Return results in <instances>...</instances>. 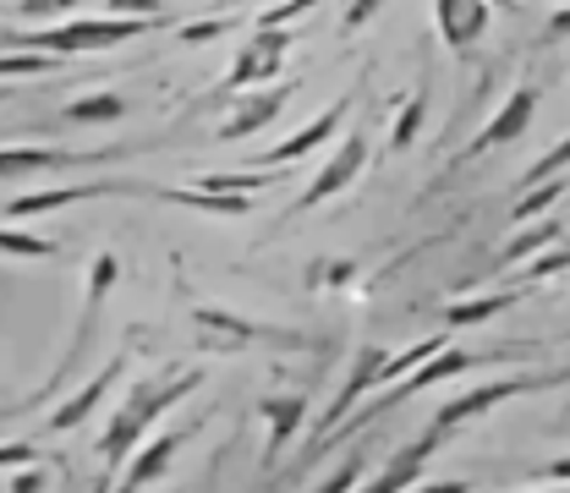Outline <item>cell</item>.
Segmentation results:
<instances>
[{
  "label": "cell",
  "instance_id": "1",
  "mask_svg": "<svg viewBox=\"0 0 570 493\" xmlns=\"http://www.w3.org/2000/svg\"><path fill=\"white\" fill-rule=\"evenodd\" d=\"M193 390H204V367H187V373H159V378H142L138 390L116 406V417L99 438V461H105V477L94 483V493H110L105 483H116L127 472V461L148 444V427L159 423L176 401H187Z\"/></svg>",
  "mask_w": 570,
  "mask_h": 493
},
{
  "label": "cell",
  "instance_id": "2",
  "mask_svg": "<svg viewBox=\"0 0 570 493\" xmlns=\"http://www.w3.org/2000/svg\"><path fill=\"white\" fill-rule=\"evenodd\" d=\"M570 367L560 373H515V378H494V384H478V390H466V395H455V401H444L439 406V417H433V433L444 438V433H455V427H466L472 417H489L499 412L504 401H515V395H527V390H554V384H566Z\"/></svg>",
  "mask_w": 570,
  "mask_h": 493
},
{
  "label": "cell",
  "instance_id": "3",
  "mask_svg": "<svg viewBox=\"0 0 570 493\" xmlns=\"http://www.w3.org/2000/svg\"><path fill=\"white\" fill-rule=\"evenodd\" d=\"M116 280H121V258H116V253H94V264H88V296H82V318H77V329H71V346H67V356H61V367L50 373V384H45L28 406L50 401V395L67 384L71 367L82 362V352H88V341H94V329H99V313H105V302H110Z\"/></svg>",
  "mask_w": 570,
  "mask_h": 493
},
{
  "label": "cell",
  "instance_id": "4",
  "mask_svg": "<svg viewBox=\"0 0 570 493\" xmlns=\"http://www.w3.org/2000/svg\"><path fill=\"white\" fill-rule=\"evenodd\" d=\"M204 427H209V412H198L193 423H181V427H165V433H154L138 455L127 461V472L116 477V489H110V493H142L148 483H159V477L170 472V461L187 450V438H198Z\"/></svg>",
  "mask_w": 570,
  "mask_h": 493
},
{
  "label": "cell",
  "instance_id": "5",
  "mask_svg": "<svg viewBox=\"0 0 570 493\" xmlns=\"http://www.w3.org/2000/svg\"><path fill=\"white\" fill-rule=\"evenodd\" d=\"M291 45H296V39H291L285 28H258L247 45H236V61H230V71H225V77H219L225 99H230V93H247L253 82H275Z\"/></svg>",
  "mask_w": 570,
  "mask_h": 493
},
{
  "label": "cell",
  "instance_id": "6",
  "mask_svg": "<svg viewBox=\"0 0 570 493\" xmlns=\"http://www.w3.org/2000/svg\"><path fill=\"white\" fill-rule=\"evenodd\" d=\"M193 335H198V352L209 356H236L247 346H258V341H291V335H269L264 324H253V318H242L230 307H198L193 313Z\"/></svg>",
  "mask_w": 570,
  "mask_h": 493
},
{
  "label": "cell",
  "instance_id": "7",
  "mask_svg": "<svg viewBox=\"0 0 570 493\" xmlns=\"http://www.w3.org/2000/svg\"><path fill=\"white\" fill-rule=\"evenodd\" d=\"M362 165H367V138H362V132H346V138L335 142V154L324 159V170L302 187V198L291 204V214H307V209H318V204H330L335 193H346L356 176H362Z\"/></svg>",
  "mask_w": 570,
  "mask_h": 493
},
{
  "label": "cell",
  "instance_id": "8",
  "mask_svg": "<svg viewBox=\"0 0 570 493\" xmlns=\"http://www.w3.org/2000/svg\"><path fill=\"white\" fill-rule=\"evenodd\" d=\"M127 148H0V181L45 176V170H77V165H110Z\"/></svg>",
  "mask_w": 570,
  "mask_h": 493
},
{
  "label": "cell",
  "instance_id": "9",
  "mask_svg": "<svg viewBox=\"0 0 570 493\" xmlns=\"http://www.w3.org/2000/svg\"><path fill=\"white\" fill-rule=\"evenodd\" d=\"M285 99H291V88H285V82H264V88L230 93V110H225V121H219V138L242 142L247 132H264V127L285 110Z\"/></svg>",
  "mask_w": 570,
  "mask_h": 493
},
{
  "label": "cell",
  "instance_id": "10",
  "mask_svg": "<svg viewBox=\"0 0 570 493\" xmlns=\"http://www.w3.org/2000/svg\"><path fill=\"white\" fill-rule=\"evenodd\" d=\"M532 116H538V88L532 82H521V88H510V99L494 110V121L478 132V138L461 148V159H483L489 148H504V142H515L527 127H532Z\"/></svg>",
  "mask_w": 570,
  "mask_h": 493
},
{
  "label": "cell",
  "instance_id": "11",
  "mask_svg": "<svg viewBox=\"0 0 570 493\" xmlns=\"http://www.w3.org/2000/svg\"><path fill=\"white\" fill-rule=\"evenodd\" d=\"M346 116H352V93H341V99H335V105H330L324 116H313V121H307L302 132H291L285 142L264 148V154H258L253 165H258V170H275V165H291V159H302V154L324 148V142H330L335 132H341V127H346Z\"/></svg>",
  "mask_w": 570,
  "mask_h": 493
},
{
  "label": "cell",
  "instance_id": "12",
  "mask_svg": "<svg viewBox=\"0 0 570 493\" xmlns=\"http://www.w3.org/2000/svg\"><path fill=\"white\" fill-rule=\"evenodd\" d=\"M384 346H356V362L352 373H346V384H341V395L330 401V412H324V423H318V433L313 438H330V433H341V423H346V412H352L362 395H373L379 390V373H384Z\"/></svg>",
  "mask_w": 570,
  "mask_h": 493
},
{
  "label": "cell",
  "instance_id": "13",
  "mask_svg": "<svg viewBox=\"0 0 570 493\" xmlns=\"http://www.w3.org/2000/svg\"><path fill=\"white\" fill-rule=\"evenodd\" d=\"M121 193H142V187L138 181H77V187H45V193L11 198V204H6V219H33V214L71 209V204H88V198H121Z\"/></svg>",
  "mask_w": 570,
  "mask_h": 493
},
{
  "label": "cell",
  "instance_id": "14",
  "mask_svg": "<svg viewBox=\"0 0 570 493\" xmlns=\"http://www.w3.org/2000/svg\"><path fill=\"white\" fill-rule=\"evenodd\" d=\"M478 362H483L478 352H450V346H444L439 356H428L417 373H406L401 384H390V395H379V401L362 412V423H367V417H379V412H384V406H395V401H412V395H417V390H428V384H444V378H455V373L478 367Z\"/></svg>",
  "mask_w": 570,
  "mask_h": 493
},
{
  "label": "cell",
  "instance_id": "15",
  "mask_svg": "<svg viewBox=\"0 0 570 493\" xmlns=\"http://www.w3.org/2000/svg\"><path fill=\"white\" fill-rule=\"evenodd\" d=\"M121 373H127V356H110V362H105V367H99V373H94V378H88V384H82L71 401H61V406L50 412L45 433H71V427H82L88 417H94V406L116 390V378H121Z\"/></svg>",
  "mask_w": 570,
  "mask_h": 493
},
{
  "label": "cell",
  "instance_id": "16",
  "mask_svg": "<svg viewBox=\"0 0 570 493\" xmlns=\"http://www.w3.org/2000/svg\"><path fill=\"white\" fill-rule=\"evenodd\" d=\"M439 444H444V438L428 427L417 444L395 450V455H390V466H384L379 477H367V483H362L356 493H406L412 483H423V472H428V461H433V450H439Z\"/></svg>",
  "mask_w": 570,
  "mask_h": 493
},
{
  "label": "cell",
  "instance_id": "17",
  "mask_svg": "<svg viewBox=\"0 0 570 493\" xmlns=\"http://www.w3.org/2000/svg\"><path fill=\"white\" fill-rule=\"evenodd\" d=\"M258 417L269 427V444H264V455H258V472H269V466L285 455V444L302 433L307 401H302V395H264V401H258Z\"/></svg>",
  "mask_w": 570,
  "mask_h": 493
},
{
  "label": "cell",
  "instance_id": "18",
  "mask_svg": "<svg viewBox=\"0 0 570 493\" xmlns=\"http://www.w3.org/2000/svg\"><path fill=\"white\" fill-rule=\"evenodd\" d=\"M433 22H439L444 45L466 56L489 33V0H433Z\"/></svg>",
  "mask_w": 570,
  "mask_h": 493
},
{
  "label": "cell",
  "instance_id": "19",
  "mask_svg": "<svg viewBox=\"0 0 570 493\" xmlns=\"http://www.w3.org/2000/svg\"><path fill=\"white\" fill-rule=\"evenodd\" d=\"M154 198L176 204V209H193V214H214V219H247L253 204L242 193H204V187H154Z\"/></svg>",
  "mask_w": 570,
  "mask_h": 493
},
{
  "label": "cell",
  "instance_id": "20",
  "mask_svg": "<svg viewBox=\"0 0 570 493\" xmlns=\"http://www.w3.org/2000/svg\"><path fill=\"white\" fill-rule=\"evenodd\" d=\"M560 236H566V225L560 219H538V225H527V230H515L504 247H499V258L489 264L494 275H504V269H515L521 258H538V253H549V247H560Z\"/></svg>",
  "mask_w": 570,
  "mask_h": 493
},
{
  "label": "cell",
  "instance_id": "21",
  "mask_svg": "<svg viewBox=\"0 0 570 493\" xmlns=\"http://www.w3.org/2000/svg\"><path fill=\"white\" fill-rule=\"evenodd\" d=\"M532 285H515V290H483V296H466V302H450L444 307V324L450 329H472V324H489L499 313H510L521 296H527Z\"/></svg>",
  "mask_w": 570,
  "mask_h": 493
},
{
  "label": "cell",
  "instance_id": "22",
  "mask_svg": "<svg viewBox=\"0 0 570 493\" xmlns=\"http://www.w3.org/2000/svg\"><path fill=\"white\" fill-rule=\"evenodd\" d=\"M121 116H127V99L110 93V88L82 93V99H71L67 105V121H77V127H110V121H121Z\"/></svg>",
  "mask_w": 570,
  "mask_h": 493
},
{
  "label": "cell",
  "instance_id": "23",
  "mask_svg": "<svg viewBox=\"0 0 570 493\" xmlns=\"http://www.w3.org/2000/svg\"><path fill=\"white\" fill-rule=\"evenodd\" d=\"M61 67V56H45V50H0V82H17V77H50Z\"/></svg>",
  "mask_w": 570,
  "mask_h": 493
},
{
  "label": "cell",
  "instance_id": "24",
  "mask_svg": "<svg viewBox=\"0 0 570 493\" xmlns=\"http://www.w3.org/2000/svg\"><path fill=\"white\" fill-rule=\"evenodd\" d=\"M439 352H444V335H428V341H417V346H406L401 356H390V362H384L379 384H401L406 373H417V367H423L428 356H439Z\"/></svg>",
  "mask_w": 570,
  "mask_h": 493
},
{
  "label": "cell",
  "instance_id": "25",
  "mask_svg": "<svg viewBox=\"0 0 570 493\" xmlns=\"http://www.w3.org/2000/svg\"><path fill=\"white\" fill-rule=\"evenodd\" d=\"M0 253H6V258H56L61 247H56L50 236H33V230H11V225H0Z\"/></svg>",
  "mask_w": 570,
  "mask_h": 493
},
{
  "label": "cell",
  "instance_id": "26",
  "mask_svg": "<svg viewBox=\"0 0 570 493\" xmlns=\"http://www.w3.org/2000/svg\"><path fill=\"white\" fill-rule=\"evenodd\" d=\"M560 198H566V181H560V176H554V181H538V187H527V193H521V204H515L510 219H527V225H532V219H543V214L554 209Z\"/></svg>",
  "mask_w": 570,
  "mask_h": 493
},
{
  "label": "cell",
  "instance_id": "27",
  "mask_svg": "<svg viewBox=\"0 0 570 493\" xmlns=\"http://www.w3.org/2000/svg\"><path fill=\"white\" fill-rule=\"evenodd\" d=\"M356 280V258H318L307 269V290H346Z\"/></svg>",
  "mask_w": 570,
  "mask_h": 493
},
{
  "label": "cell",
  "instance_id": "28",
  "mask_svg": "<svg viewBox=\"0 0 570 493\" xmlns=\"http://www.w3.org/2000/svg\"><path fill=\"white\" fill-rule=\"evenodd\" d=\"M423 116H428V93L417 88V93L406 99V110L395 116V132H390V148H412V142H417V127H423Z\"/></svg>",
  "mask_w": 570,
  "mask_h": 493
},
{
  "label": "cell",
  "instance_id": "29",
  "mask_svg": "<svg viewBox=\"0 0 570 493\" xmlns=\"http://www.w3.org/2000/svg\"><path fill=\"white\" fill-rule=\"evenodd\" d=\"M362 483H367V450H352V455L335 466V477H330L318 493H356Z\"/></svg>",
  "mask_w": 570,
  "mask_h": 493
},
{
  "label": "cell",
  "instance_id": "30",
  "mask_svg": "<svg viewBox=\"0 0 570 493\" xmlns=\"http://www.w3.org/2000/svg\"><path fill=\"white\" fill-rule=\"evenodd\" d=\"M225 33H236V17H204V22H181L176 28V45H214Z\"/></svg>",
  "mask_w": 570,
  "mask_h": 493
},
{
  "label": "cell",
  "instance_id": "31",
  "mask_svg": "<svg viewBox=\"0 0 570 493\" xmlns=\"http://www.w3.org/2000/svg\"><path fill=\"white\" fill-rule=\"evenodd\" d=\"M566 165H570V132H566V138H560V142H554V148H549L543 159H532L521 181H527V187H538V181H554V176H560Z\"/></svg>",
  "mask_w": 570,
  "mask_h": 493
},
{
  "label": "cell",
  "instance_id": "32",
  "mask_svg": "<svg viewBox=\"0 0 570 493\" xmlns=\"http://www.w3.org/2000/svg\"><path fill=\"white\" fill-rule=\"evenodd\" d=\"M570 269V247H549V253H538L532 258V275H527V285L549 280V275H566Z\"/></svg>",
  "mask_w": 570,
  "mask_h": 493
},
{
  "label": "cell",
  "instance_id": "33",
  "mask_svg": "<svg viewBox=\"0 0 570 493\" xmlns=\"http://www.w3.org/2000/svg\"><path fill=\"white\" fill-rule=\"evenodd\" d=\"M313 6H324V0H281V6L258 11V28H285L291 17H302V11H313Z\"/></svg>",
  "mask_w": 570,
  "mask_h": 493
},
{
  "label": "cell",
  "instance_id": "34",
  "mask_svg": "<svg viewBox=\"0 0 570 493\" xmlns=\"http://www.w3.org/2000/svg\"><path fill=\"white\" fill-rule=\"evenodd\" d=\"M45 483H50V472H45V461H33V466H17L11 472L6 493H45Z\"/></svg>",
  "mask_w": 570,
  "mask_h": 493
},
{
  "label": "cell",
  "instance_id": "35",
  "mask_svg": "<svg viewBox=\"0 0 570 493\" xmlns=\"http://www.w3.org/2000/svg\"><path fill=\"white\" fill-rule=\"evenodd\" d=\"M33 461H39V444H28V438L0 444V472H17V466H33Z\"/></svg>",
  "mask_w": 570,
  "mask_h": 493
},
{
  "label": "cell",
  "instance_id": "36",
  "mask_svg": "<svg viewBox=\"0 0 570 493\" xmlns=\"http://www.w3.org/2000/svg\"><path fill=\"white\" fill-rule=\"evenodd\" d=\"M379 6H384V0H352V6L341 11V28H346V33H356V28H367V22L379 17Z\"/></svg>",
  "mask_w": 570,
  "mask_h": 493
},
{
  "label": "cell",
  "instance_id": "37",
  "mask_svg": "<svg viewBox=\"0 0 570 493\" xmlns=\"http://www.w3.org/2000/svg\"><path fill=\"white\" fill-rule=\"evenodd\" d=\"M105 11L110 17H165L159 0H105Z\"/></svg>",
  "mask_w": 570,
  "mask_h": 493
},
{
  "label": "cell",
  "instance_id": "38",
  "mask_svg": "<svg viewBox=\"0 0 570 493\" xmlns=\"http://www.w3.org/2000/svg\"><path fill=\"white\" fill-rule=\"evenodd\" d=\"M17 11L22 17H71L77 0H17Z\"/></svg>",
  "mask_w": 570,
  "mask_h": 493
},
{
  "label": "cell",
  "instance_id": "39",
  "mask_svg": "<svg viewBox=\"0 0 570 493\" xmlns=\"http://www.w3.org/2000/svg\"><path fill=\"white\" fill-rule=\"evenodd\" d=\"M417 493H472V483H455V477H450V483H423Z\"/></svg>",
  "mask_w": 570,
  "mask_h": 493
},
{
  "label": "cell",
  "instance_id": "40",
  "mask_svg": "<svg viewBox=\"0 0 570 493\" xmlns=\"http://www.w3.org/2000/svg\"><path fill=\"white\" fill-rule=\"evenodd\" d=\"M543 477H549V483H570V455L554 461V466H543Z\"/></svg>",
  "mask_w": 570,
  "mask_h": 493
},
{
  "label": "cell",
  "instance_id": "41",
  "mask_svg": "<svg viewBox=\"0 0 570 493\" xmlns=\"http://www.w3.org/2000/svg\"><path fill=\"white\" fill-rule=\"evenodd\" d=\"M549 28H554V33H570V6L566 11H554V22H549Z\"/></svg>",
  "mask_w": 570,
  "mask_h": 493
},
{
  "label": "cell",
  "instance_id": "42",
  "mask_svg": "<svg viewBox=\"0 0 570 493\" xmlns=\"http://www.w3.org/2000/svg\"><path fill=\"white\" fill-rule=\"evenodd\" d=\"M489 6H499V11H515V0H489Z\"/></svg>",
  "mask_w": 570,
  "mask_h": 493
},
{
  "label": "cell",
  "instance_id": "43",
  "mask_svg": "<svg viewBox=\"0 0 570 493\" xmlns=\"http://www.w3.org/2000/svg\"><path fill=\"white\" fill-rule=\"evenodd\" d=\"M543 493H570V489H543Z\"/></svg>",
  "mask_w": 570,
  "mask_h": 493
},
{
  "label": "cell",
  "instance_id": "44",
  "mask_svg": "<svg viewBox=\"0 0 570 493\" xmlns=\"http://www.w3.org/2000/svg\"><path fill=\"white\" fill-rule=\"evenodd\" d=\"M6 93H11V88H0V99H6Z\"/></svg>",
  "mask_w": 570,
  "mask_h": 493
}]
</instances>
